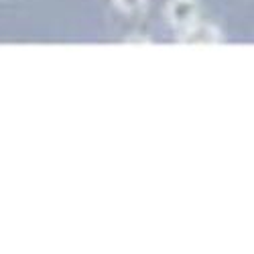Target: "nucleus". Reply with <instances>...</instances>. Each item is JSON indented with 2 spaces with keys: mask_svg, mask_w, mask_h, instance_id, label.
<instances>
[{
  "mask_svg": "<svg viewBox=\"0 0 254 254\" xmlns=\"http://www.w3.org/2000/svg\"><path fill=\"white\" fill-rule=\"evenodd\" d=\"M167 20L171 23V27L175 29H187L193 23H197L199 16V4L197 0H169L167 4Z\"/></svg>",
  "mask_w": 254,
  "mask_h": 254,
  "instance_id": "f257e3e1",
  "label": "nucleus"
},
{
  "mask_svg": "<svg viewBox=\"0 0 254 254\" xmlns=\"http://www.w3.org/2000/svg\"><path fill=\"white\" fill-rule=\"evenodd\" d=\"M126 43H144V45H151L153 41L149 37H128V39H126Z\"/></svg>",
  "mask_w": 254,
  "mask_h": 254,
  "instance_id": "20e7f679",
  "label": "nucleus"
},
{
  "mask_svg": "<svg viewBox=\"0 0 254 254\" xmlns=\"http://www.w3.org/2000/svg\"><path fill=\"white\" fill-rule=\"evenodd\" d=\"M179 43L183 45H218L222 43V31L209 23H193L179 35Z\"/></svg>",
  "mask_w": 254,
  "mask_h": 254,
  "instance_id": "f03ea898",
  "label": "nucleus"
},
{
  "mask_svg": "<svg viewBox=\"0 0 254 254\" xmlns=\"http://www.w3.org/2000/svg\"><path fill=\"white\" fill-rule=\"evenodd\" d=\"M114 6L122 12H138L144 8L146 0H112Z\"/></svg>",
  "mask_w": 254,
  "mask_h": 254,
  "instance_id": "7ed1b4c3",
  "label": "nucleus"
}]
</instances>
